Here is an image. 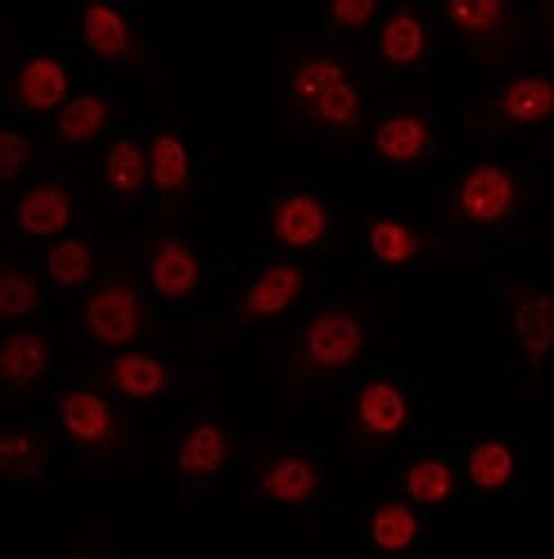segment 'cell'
I'll list each match as a JSON object with an SVG mask.
<instances>
[{
  "label": "cell",
  "mask_w": 554,
  "mask_h": 559,
  "mask_svg": "<svg viewBox=\"0 0 554 559\" xmlns=\"http://www.w3.org/2000/svg\"><path fill=\"white\" fill-rule=\"evenodd\" d=\"M147 177V160L133 138H120L107 154V179L120 192H135Z\"/></svg>",
  "instance_id": "ffe728a7"
},
{
  "label": "cell",
  "mask_w": 554,
  "mask_h": 559,
  "mask_svg": "<svg viewBox=\"0 0 554 559\" xmlns=\"http://www.w3.org/2000/svg\"><path fill=\"white\" fill-rule=\"evenodd\" d=\"M342 68L332 59H311L306 61L293 78V93L300 102L314 111L318 104L342 84Z\"/></svg>",
  "instance_id": "603a6c76"
},
{
  "label": "cell",
  "mask_w": 554,
  "mask_h": 559,
  "mask_svg": "<svg viewBox=\"0 0 554 559\" xmlns=\"http://www.w3.org/2000/svg\"><path fill=\"white\" fill-rule=\"evenodd\" d=\"M68 82L57 59L34 57L25 63L19 78V91L25 104L37 109H50L65 95Z\"/></svg>",
  "instance_id": "ba28073f"
},
{
  "label": "cell",
  "mask_w": 554,
  "mask_h": 559,
  "mask_svg": "<svg viewBox=\"0 0 554 559\" xmlns=\"http://www.w3.org/2000/svg\"><path fill=\"white\" fill-rule=\"evenodd\" d=\"M306 355L316 366L340 368L350 364L363 345V330L350 313H321L306 325Z\"/></svg>",
  "instance_id": "6da1fadb"
},
{
  "label": "cell",
  "mask_w": 554,
  "mask_h": 559,
  "mask_svg": "<svg viewBox=\"0 0 554 559\" xmlns=\"http://www.w3.org/2000/svg\"><path fill=\"white\" fill-rule=\"evenodd\" d=\"M152 177L160 190H181L188 179V154L177 135H160L152 147Z\"/></svg>",
  "instance_id": "cb8c5ba5"
},
{
  "label": "cell",
  "mask_w": 554,
  "mask_h": 559,
  "mask_svg": "<svg viewBox=\"0 0 554 559\" xmlns=\"http://www.w3.org/2000/svg\"><path fill=\"white\" fill-rule=\"evenodd\" d=\"M363 425L374 433H395L406 419V400L388 381H372L359 397Z\"/></svg>",
  "instance_id": "7c38bea8"
},
{
  "label": "cell",
  "mask_w": 554,
  "mask_h": 559,
  "mask_svg": "<svg viewBox=\"0 0 554 559\" xmlns=\"http://www.w3.org/2000/svg\"><path fill=\"white\" fill-rule=\"evenodd\" d=\"M514 469L511 451L503 442H482L469 456V474L480 487H501Z\"/></svg>",
  "instance_id": "484cf974"
},
{
  "label": "cell",
  "mask_w": 554,
  "mask_h": 559,
  "mask_svg": "<svg viewBox=\"0 0 554 559\" xmlns=\"http://www.w3.org/2000/svg\"><path fill=\"white\" fill-rule=\"evenodd\" d=\"M73 215V203L61 188L41 186L29 190L19 205V224L29 235L59 233Z\"/></svg>",
  "instance_id": "5b68a950"
},
{
  "label": "cell",
  "mask_w": 554,
  "mask_h": 559,
  "mask_svg": "<svg viewBox=\"0 0 554 559\" xmlns=\"http://www.w3.org/2000/svg\"><path fill=\"white\" fill-rule=\"evenodd\" d=\"M424 29L420 16L408 8L395 12L381 29V50L393 61L406 63L422 52Z\"/></svg>",
  "instance_id": "2e32d148"
},
{
  "label": "cell",
  "mask_w": 554,
  "mask_h": 559,
  "mask_svg": "<svg viewBox=\"0 0 554 559\" xmlns=\"http://www.w3.org/2000/svg\"><path fill=\"white\" fill-rule=\"evenodd\" d=\"M327 230V210L311 194H293L275 207L273 233L291 247H309Z\"/></svg>",
  "instance_id": "277c9868"
},
{
  "label": "cell",
  "mask_w": 554,
  "mask_h": 559,
  "mask_svg": "<svg viewBox=\"0 0 554 559\" xmlns=\"http://www.w3.org/2000/svg\"><path fill=\"white\" fill-rule=\"evenodd\" d=\"M505 111L518 122H534L554 111V86L537 75L514 80L503 95Z\"/></svg>",
  "instance_id": "5bb4252c"
},
{
  "label": "cell",
  "mask_w": 554,
  "mask_h": 559,
  "mask_svg": "<svg viewBox=\"0 0 554 559\" xmlns=\"http://www.w3.org/2000/svg\"><path fill=\"white\" fill-rule=\"evenodd\" d=\"M514 201V183L509 174L494 165H478L462 186L460 203L465 213L480 224H490L509 213Z\"/></svg>",
  "instance_id": "3957f363"
},
{
  "label": "cell",
  "mask_w": 554,
  "mask_h": 559,
  "mask_svg": "<svg viewBox=\"0 0 554 559\" xmlns=\"http://www.w3.org/2000/svg\"><path fill=\"white\" fill-rule=\"evenodd\" d=\"M516 332L532 359L543 357L554 345V296L534 294L516 311Z\"/></svg>",
  "instance_id": "9c48e42d"
},
{
  "label": "cell",
  "mask_w": 554,
  "mask_h": 559,
  "mask_svg": "<svg viewBox=\"0 0 554 559\" xmlns=\"http://www.w3.org/2000/svg\"><path fill=\"white\" fill-rule=\"evenodd\" d=\"M226 459V438L217 425L194 427L179 451V465L183 474L192 478H203L215 474Z\"/></svg>",
  "instance_id": "8fae6325"
},
{
  "label": "cell",
  "mask_w": 554,
  "mask_h": 559,
  "mask_svg": "<svg viewBox=\"0 0 554 559\" xmlns=\"http://www.w3.org/2000/svg\"><path fill=\"white\" fill-rule=\"evenodd\" d=\"M107 116H109V104L97 95L84 93V95H77L61 111L59 129L65 138L86 140L93 133H97L104 122H107Z\"/></svg>",
  "instance_id": "d4e9b609"
},
{
  "label": "cell",
  "mask_w": 554,
  "mask_h": 559,
  "mask_svg": "<svg viewBox=\"0 0 554 559\" xmlns=\"http://www.w3.org/2000/svg\"><path fill=\"white\" fill-rule=\"evenodd\" d=\"M454 487L451 467L439 461H420L414 463L406 476L408 495L420 503H437L448 497Z\"/></svg>",
  "instance_id": "4316f807"
},
{
  "label": "cell",
  "mask_w": 554,
  "mask_h": 559,
  "mask_svg": "<svg viewBox=\"0 0 554 559\" xmlns=\"http://www.w3.org/2000/svg\"><path fill=\"white\" fill-rule=\"evenodd\" d=\"M27 156H29V143L19 131L8 127L0 131V177H3V181H10L16 177Z\"/></svg>",
  "instance_id": "d6a6232c"
},
{
  "label": "cell",
  "mask_w": 554,
  "mask_h": 559,
  "mask_svg": "<svg viewBox=\"0 0 554 559\" xmlns=\"http://www.w3.org/2000/svg\"><path fill=\"white\" fill-rule=\"evenodd\" d=\"M316 467L304 459H285L275 463L264 480L268 495L285 503L304 501L316 487Z\"/></svg>",
  "instance_id": "9a60e30c"
},
{
  "label": "cell",
  "mask_w": 554,
  "mask_h": 559,
  "mask_svg": "<svg viewBox=\"0 0 554 559\" xmlns=\"http://www.w3.org/2000/svg\"><path fill=\"white\" fill-rule=\"evenodd\" d=\"M91 251L80 237H65L57 241L48 253V271L61 287L82 285L91 275Z\"/></svg>",
  "instance_id": "7402d4cb"
},
{
  "label": "cell",
  "mask_w": 554,
  "mask_h": 559,
  "mask_svg": "<svg viewBox=\"0 0 554 559\" xmlns=\"http://www.w3.org/2000/svg\"><path fill=\"white\" fill-rule=\"evenodd\" d=\"M374 10V0H338L329 8L332 19L340 25H361Z\"/></svg>",
  "instance_id": "836d02e7"
},
{
  "label": "cell",
  "mask_w": 554,
  "mask_h": 559,
  "mask_svg": "<svg viewBox=\"0 0 554 559\" xmlns=\"http://www.w3.org/2000/svg\"><path fill=\"white\" fill-rule=\"evenodd\" d=\"M59 415L63 427L77 440L97 442L111 429V413L91 391H71L59 402Z\"/></svg>",
  "instance_id": "52a82bcc"
},
{
  "label": "cell",
  "mask_w": 554,
  "mask_h": 559,
  "mask_svg": "<svg viewBox=\"0 0 554 559\" xmlns=\"http://www.w3.org/2000/svg\"><path fill=\"white\" fill-rule=\"evenodd\" d=\"M113 379L118 389L133 397L154 395L162 389L165 383V368L158 359L143 355V353H129L122 355L113 366Z\"/></svg>",
  "instance_id": "d6986e66"
},
{
  "label": "cell",
  "mask_w": 554,
  "mask_h": 559,
  "mask_svg": "<svg viewBox=\"0 0 554 559\" xmlns=\"http://www.w3.org/2000/svg\"><path fill=\"white\" fill-rule=\"evenodd\" d=\"M154 285L167 298L190 294L198 283V264L179 241H165L152 266Z\"/></svg>",
  "instance_id": "30bf717a"
},
{
  "label": "cell",
  "mask_w": 554,
  "mask_h": 559,
  "mask_svg": "<svg viewBox=\"0 0 554 559\" xmlns=\"http://www.w3.org/2000/svg\"><path fill=\"white\" fill-rule=\"evenodd\" d=\"M418 535V516L401 503H386L374 512L372 537L378 548L404 550Z\"/></svg>",
  "instance_id": "44dd1931"
},
{
  "label": "cell",
  "mask_w": 554,
  "mask_h": 559,
  "mask_svg": "<svg viewBox=\"0 0 554 559\" xmlns=\"http://www.w3.org/2000/svg\"><path fill=\"white\" fill-rule=\"evenodd\" d=\"M448 14H451L454 23H458L462 29L480 32L492 27L501 19L503 5L496 3V0H473V3L458 0V3L448 5Z\"/></svg>",
  "instance_id": "4dcf8cb0"
},
{
  "label": "cell",
  "mask_w": 554,
  "mask_h": 559,
  "mask_svg": "<svg viewBox=\"0 0 554 559\" xmlns=\"http://www.w3.org/2000/svg\"><path fill=\"white\" fill-rule=\"evenodd\" d=\"M48 359V349L41 336L32 332H16L8 336L0 349V368L12 383H27L37 377Z\"/></svg>",
  "instance_id": "4fadbf2b"
},
{
  "label": "cell",
  "mask_w": 554,
  "mask_h": 559,
  "mask_svg": "<svg viewBox=\"0 0 554 559\" xmlns=\"http://www.w3.org/2000/svg\"><path fill=\"white\" fill-rule=\"evenodd\" d=\"M84 37L101 55H120L129 46V29L111 5H88L82 16Z\"/></svg>",
  "instance_id": "e0dca14e"
},
{
  "label": "cell",
  "mask_w": 554,
  "mask_h": 559,
  "mask_svg": "<svg viewBox=\"0 0 554 559\" xmlns=\"http://www.w3.org/2000/svg\"><path fill=\"white\" fill-rule=\"evenodd\" d=\"M370 247L378 260L388 264H401L412 255L414 239L401 224L393 219H381L370 230Z\"/></svg>",
  "instance_id": "83f0119b"
},
{
  "label": "cell",
  "mask_w": 554,
  "mask_h": 559,
  "mask_svg": "<svg viewBox=\"0 0 554 559\" xmlns=\"http://www.w3.org/2000/svg\"><path fill=\"white\" fill-rule=\"evenodd\" d=\"M39 292L34 280L19 269H8L0 277V311L3 317H23L37 307Z\"/></svg>",
  "instance_id": "f1b7e54d"
},
{
  "label": "cell",
  "mask_w": 554,
  "mask_h": 559,
  "mask_svg": "<svg viewBox=\"0 0 554 559\" xmlns=\"http://www.w3.org/2000/svg\"><path fill=\"white\" fill-rule=\"evenodd\" d=\"M357 107H359V97L354 88L348 82H342L318 104L314 111L327 122L345 124L357 118Z\"/></svg>",
  "instance_id": "1f68e13d"
},
{
  "label": "cell",
  "mask_w": 554,
  "mask_h": 559,
  "mask_svg": "<svg viewBox=\"0 0 554 559\" xmlns=\"http://www.w3.org/2000/svg\"><path fill=\"white\" fill-rule=\"evenodd\" d=\"M0 461H3V469L8 474L16 476H32V472L39 469L37 447L21 433L3 436V442H0Z\"/></svg>",
  "instance_id": "f546056e"
},
{
  "label": "cell",
  "mask_w": 554,
  "mask_h": 559,
  "mask_svg": "<svg viewBox=\"0 0 554 559\" xmlns=\"http://www.w3.org/2000/svg\"><path fill=\"white\" fill-rule=\"evenodd\" d=\"M302 275L291 264H275L266 269L246 294L244 307L253 317H270L289 307L300 292Z\"/></svg>",
  "instance_id": "8992f818"
},
{
  "label": "cell",
  "mask_w": 554,
  "mask_h": 559,
  "mask_svg": "<svg viewBox=\"0 0 554 559\" xmlns=\"http://www.w3.org/2000/svg\"><path fill=\"white\" fill-rule=\"evenodd\" d=\"M376 145L388 158L410 160L426 145V124L414 116H395L376 129Z\"/></svg>",
  "instance_id": "ac0fdd59"
},
{
  "label": "cell",
  "mask_w": 554,
  "mask_h": 559,
  "mask_svg": "<svg viewBox=\"0 0 554 559\" xmlns=\"http://www.w3.org/2000/svg\"><path fill=\"white\" fill-rule=\"evenodd\" d=\"M88 328L97 341L120 345L127 343L141 325V309L135 294L124 283H109L88 300Z\"/></svg>",
  "instance_id": "7a4b0ae2"
}]
</instances>
